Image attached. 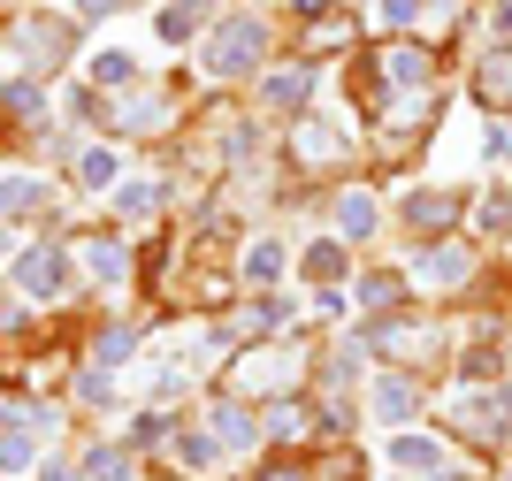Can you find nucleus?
Segmentation results:
<instances>
[{
  "instance_id": "obj_17",
  "label": "nucleus",
  "mask_w": 512,
  "mask_h": 481,
  "mask_svg": "<svg viewBox=\"0 0 512 481\" xmlns=\"http://www.w3.org/2000/svg\"><path fill=\"white\" fill-rule=\"evenodd\" d=\"M92 77H100V84H130V54H123V46L92 54Z\"/></svg>"
},
{
  "instance_id": "obj_15",
  "label": "nucleus",
  "mask_w": 512,
  "mask_h": 481,
  "mask_svg": "<svg viewBox=\"0 0 512 481\" xmlns=\"http://www.w3.org/2000/svg\"><path fill=\"white\" fill-rule=\"evenodd\" d=\"M115 176H123V168H115V153H85V161H77V184H85V191H107Z\"/></svg>"
},
{
  "instance_id": "obj_26",
  "label": "nucleus",
  "mask_w": 512,
  "mask_h": 481,
  "mask_svg": "<svg viewBox=\"0 0 512 481\" xmlns=\"http://www.w3.org/2000/svg\"><path fill=\"white\" fill-rule=\"evenodd\" d=\"M421 16V0H383V23H413Z\"/></svg>"
},
{
  "instance_id": "obj_9",
  "label": "nucleus",
  "mask_w": 512,
  "mask_h": 481,
  "mask_svg": "<svg viewBox=\"0 0 512 481\" xmlns=\"http://www.w3.org/2000/svg\"><path fill=\"white\" fill-rule=\"evenodd\" d=\"M406 222H413V230H436V222H451V199H444V191H413Z\"/></svg>"
},
{
  "instance_id": "obj_2",
  "label": "nucleus",
  "mask_w": 512,
  "mask_h": 481,
  "mask_svg": "<svg viewBox=\"0 0 512 481\" xmlns=\"http://www.w3.org/2000/svg\"><path fill=\"white\" fill-rule=\"evenodd\" d=\"M46 428H54L46 413H16L8 428H0V466H8V474H16V466H31V451H39Z\"/></svg>"
},
{
  "instance_id": "obj_5",
  "label": "nucleus",
  "mask_w": 512,
  "mask_h": 481,
  "mask_svg": "<svg viewBox=\"0 0 512 481\" xmlns=\"http://www.w3.org/2000/svg\"><path fill=\"white\" fill-rule=\"evenodd\" d=\"M199 16H214V0H176V8H161V23H153V31H161V39H192L199 31Z\"/></svg>"
},
{
  "instance_id": "obj_6",
  "label": "nucleus",
  "mask_w": 512,
  "mask_h": 481,
  "mask_svg": "<svg viewBox=\"0 0 512 481\" xmlns=\"http://www.w3.org/2000/svg\"><path fill=\"white\" fill-rule=\"evenodd\" d=\"M306 92H314V69H276L268 77V107H306Z\"/></svg>"
},
{
  "instance_id": "obj_12",
  "label": "nucleus",
  "mask_w": 512,
  "mask_h": 481,
  "mask_svg": "<svg viewBox=\"0 0 512 481\" xmlns=\"http://www.w3.org/2000/svg\"><path fill=\"white\" fill-rule=\"evenodd\" d=\"M459 275H467V252L451 245V252H428L421 260V283H459Z\"/></svg>"
},
{
  "instance_id": "obj_21",
  "label": "nucleus",
  "mask_w": 512,
  "mask_h": 481,
  "mask_svg": "<svg viewBox=\"0 0 512 481\" xmlns=\"http://www.w3.org/2000/svg\"><path fill=\"white\" fill-rule=\"evenodd\" d=\"M421 54H413V46H398V54H390V84H413V77H421Z\"/></svg>"
},
{
  "instance_id": "obj_27",
  "label": "nucleus",
  "mask_w": 512,
  "mask_h": 481,
  "mask_svg": "<svg viewBox=\"0 0 512 481\" xmlns=\"http://www.w3.org/2000/svg\"><path fill=\"white\" fill-rule=\"evenodd\" d=\"M39 481H77V474H69L62 459H46V466H39Z\"/></svg>"
},
{
  "instance_id": "obj_24",
  "label": "nucleus",
  "mask_w": 512,
  "mask_h": 481,
  "mask_svg": "<svg viewBox=\"0 0 512 481\" xmlns=\"http://www.w3.org/2000/svg\"><path fill=\"white\" fill-rule=\"evenodd\" d=\"M123 123H130V130H153V123H161V100H130Z\"/></svg>"
},
{
  "instance_id": "obj_29",
  "label": "nucleus",
  "mask_w": 512,
  "mask_h": 481,
  "mask_svg": "<svg viewBox=\"0 0 512 481\" xmlns=\"http://www.w3.org/2000/svg\"><path fill=\"white\" fill-rule=\"evenodd\" d=\"M0 260H8V237H0Z\"/></svg>"
},
{
  "instance_id": "obj_14",
  "label": "nucleus",
  "mask_w": 512,
  "mask_h": 481,
  "mask_svg": "<svg viewBox=\"0 0 512 481\" xmlns=\"http://www.w3.org/2000/svg\"><path fill=\"white\" fill-rule=\"evenodd\" d=\"M276 268H283V245H276V237H260V245L245 252V283H268Z\"/></svg>"
},
{
  "instance_id": "obj_19",
  "label": "nucleus",
  "mask_w": 512,
  "mask_h": 481,
  "mask_svg": "<svg viewBox=\"0 0 512 481\" xmlns=\"http://www.w3.org/2000/svg\"><path fill=\"white\" fill-rule=\"evenodd\" d=\"M85 474H92V481H130V459H123V451H92Z\"/></svg>"
},
{
  "instance_id": "obj_13",
  "label": "nucleus",
  "mask_w": 512,
  "mask_h": 481,
  "mask_svg": "<svg viewBox=\"0 0 512 481\" xmlns=\"http://www.w3.org/2000/svg\"><path fill=\"white\" fill-rule=\"evenodd\" d=\"M214 436L230 443V451H253V420L237 413V405H222V413H214Z\"/></svg>"
},
{
  "instance_id": "obj_23",
  "label": "nucleus",
  "mask_w": 512,
  "mask_h": 481,
  "mask_svg": "<svg viewBox=\"0 0 512 481\" xmlns=\"http://www.w3.org/2000/svg\"><path fill=\"white\" fill-rule=\"evenodd\" d=\"M344 268V245H314L306 252V275H337Z\"/></svg>"
},
{
  "instance_id": "obj_16",
  "label": "nucleus",
  "mask_w": 512,
  "mask_h": 481,
  "mask_svg": "<svg viewBox=\"0 0 512 481\" xmlns=\"http://www.w3.org/2000/svg\"><path fill=\"white\" fill-rule=\"evenodd\" d=\"M375 413H383V420H406L413 413V382H383V390H375Z\"/></svg>"
},
{
  "instance_id": "obj_22",
  "label": "nucleus",
  "mask_w": 512,
  "mask_h": 481,
  "mask_svg": "<svg viewBox=\"0 0 512 481\" xmlns=\"http://www.w3.org/2000/svg\"><path fill=\"white\" fill-rule=\"evenodd\" d=\"M130 344H138L130 329H107V336H100V359H107V367H123V359H130Z\"/></svg>"
},
{
  "instance_id": "obj_28",
  "label": "nucleus",
  "mask_w": 512,
  "mask_h": 481,
  "mask_svg": "<svg viewBox=\"0 0 512 481\" xmlns=\"http://www.w3.org/2000/svg\"><path fill=\"white\" fill-rule=\"evenodd\" d=\"M69 8H77V16H100V8H115V0H69Z\"/></svg>"
},
{
  "instance_id": "obj_20",
  "label": "nucleus",
  "mask_w": 512,
  "mask_h": 481,
  "mask_svg": "<svg viewBox=\"0 0 512 481\" xmlns=\"http://www.w3.org/2000/svg\"><path fill=\"white\" fill-rule=\"evenodd\" d=\"M390 298H398V275H367L360 283V306H390Z\"/></svg>"
},
{
  "instance_id": "obj_3",
  "label": "nucleus",
  "mask_w": 512,
  "mask_h": 481,
  "mask_svg": "<svg viewBox=\"0 0 512 481\" xmlns=\"http://www.w3.org/2000/svg\"><path fill=\"white\" fill-rule=\"evenodd\" d=\"M16 275H23V291H31V298H54V291L69 283V260H62L54 245H39V252H23Z\"/></svg>"
},
{
  "instance_id": "obj_7",
  "label": "nucleus",
  "mask_w": 512,
  "mask_h": 481,
  "mask_svg": "<svg viewBox=\"0 0 512 481\" xmlns=\"http://www.w3.org/2000/svg\"><path fill=\"white\" fill-rule=\"evenodd\" d=\"M39 199V176H23V168H0V214H23Z\"/></svg>"
},
{
  "instance_id": "obj_11",
  "label": "nucleus",
  "mask_w": 512,
  "mask_h": 481,
  "mask_svg": "<svg viewBox=\"0 0 512 481\" xmlns=\"http://www.w3.org/2000/svg\"><path fill=\"white\" fill-rule=\"evenodd\" d=\"M474 92H490V100H505V92H512V54H490V62L474 69Z\"/></svg>"
},
{
  "instance_id": "obj_18",
  "label": "nucleus",
  "mask_w": 512,
  "mask_h": 481,
  "mask_svg": "<svg viewBox=\"0 0 512 481\" xmlns=\"http://www.w3.org/2000/svg\"><path fill=\"white\" fill-rule=\"evenodd\" d=\"M123 245H92V275H100V283H123Z\"/></svg>"
},
{
  "instance_id": "obj_8",
  "label": "nucleus",
  "mask_w": 512,
  "mask_h": 481,
  "mask_svg": "<svg viewBox=\"0 0 512 481\" xmlns=\"http://www.w3.org/2000/svg\"><path fill=\"white\" fill-rule=\"evenodd\" d=\"M23 46H39V62H62V54H69V31H62V23H23Z\"/></svg>"
},
{
  "instance_id": "obj_1",
  "label": "nucleus",
  "mask_w": 512,
  "mask_h": 481,
  "mask_svg": "<svg viewBox=\"0 0 512 481\" xmlns=\"http://www.w3.org/2000/svg\"><path fill=\"white\" fill-rule=\"evenodd\" d=\"M260 46H268V23L260 16H230L207 39V77H245V69L260 62Z\"/></svg>"
},
{
  "instance_id": "obj_4",
  "label": "nucleus",
  "mask_w": 512,
  "mask_h": 481,
  "mask_svg": "<svg viewBox=\"0 0 512 481\" xmlns=\"http://www.w3.org/2000/svg\"><path fill=\"white\" fill-rule=\"evenodd\" d=\"M390 466H398V474H436V466H444V443L436 436H398L390 443Z\"/></svg>"
},
{
  "instance_id": "obj_25",
  "label": "nucleus",
  "mask_w": 512,
  "mask_h": 481,
  "mask_svg": "<svg viewBox=\"0 0 512 481\" xmlns=\"http://www.w3.org/2000/svg\"><path fill=\"white\" fill-rule=\"evenodd\" d=\"M115 207H123V214H146V207H153V184H130L123 199H115Z\"/></svg>"
},
{
  "instance_id": "obj_10",
  "label": "nucleus",
  "mask_w": 512,
  "mask_h": 481,
  "mask_svg": "<svg viewBox=\"0 0 512 481\" xmlns=\"http://www.w3.org/2000/svg\"><path fill=\"white\" fill-rule=\"evenodd\" d=\"M337 222L352 237H367V230H375V199H367V191H344V199H337Z\"/></svg>"
}]
</instances>
